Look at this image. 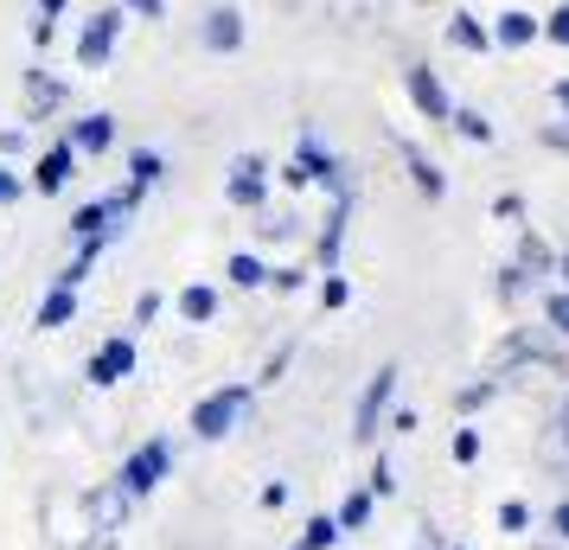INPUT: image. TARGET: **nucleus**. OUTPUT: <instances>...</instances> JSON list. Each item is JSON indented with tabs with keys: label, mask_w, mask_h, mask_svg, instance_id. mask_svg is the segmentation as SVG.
Wrapping results in <instances>:
<instances>
[{
	"label": "nucleus",
	"mask_w": 569,
	"mask_h": 550,
	"mask_svg": "<svg viewBox=\"0 0 569 550\" xmlns=\"http://www.w3.org/2000/svg\"><path fill=\"white\" fill-rule=\"evenodd\" d=\"M173 461H180V442H173L167 429H154L148 442H134L129 454L116 461V473H109V480H116V487H122V493L141 506V499H154L160 487L173 480Z\"/></svg>",
	"instance_id": "nucleus-1"
},
{
	"label": "nucleus",
	"mask_w": 569,
	"mask_h": 550,
	"mask_svg": "<svg viewBox=\"0 0 569 550\" xmlns=\"http://www.w3.org/2000/svg\"><path fill=\"white\" fill-rule=\"evenodd\" d=\"M295 167L308 173V186L313 192H327V199H359V167L346 154H333L327 148V134L313 129V122H301V134H295Z\"/></svg>",
	"instance_id": "nucleus-2"
},
{
	"label": "nucleus",
	"mask_w": 569,
	"mask_h": 550,
	"mask_svg": "<svg viewBox=\"0 0 569 550\" xmlns=\"http://www.w3.org/2000/svg\"><path fill=\"white\" fill-rule=\"evenodd\" d=\"M250 410H257V384H250V378H231V384H218V391H206L192 403L186 429H192L199 442H224V436H237V429L250 422Z\"/></svg>",
	"instance_id": "nucleus-3"
},
{
	"label": "nucleus",
	"mask_w": 569,
	"mask_h": 550,
	"mask_svg": "<svg viewBox=\"0 0 569 550\" xmlns=\"http://www.w3.org/2000/svg\"><path fill=\"white\" fill-rule=\"evenodd\" d=\"M78 512H83V550H116L134 519V499L116 480H97V487L78 493Z\"/></svg>",
	"instance_id": "nucleus-4"
},
{
	"label": "nucleus",
	"mask_w": 569,
	"mask_h": 550,
	"mask_svg": "<svg viewBox=\"0 0 569 550\" xmlns=\"http://www.w3.org/2000/svg\"><path fill=\"white\" fill-rule=\"evenodd\" d=\"M134 211H141V199H134L129 186H116V192H103V199H83L78 211H71V243H122L129 237V224H134Z\"/></svg>",
	"instance_id": "nucleus-5"
},
{
	"label": "nucleus",
	"mask_w": 569,
	"mask_h": 550,
	"mask_svg": "<svg viewBox=\"0 0 569 550\" xmlns=\"http://www.w3.org/2000/svg\"><path fill=\"white\" fill-rule=\"evenodd\" d=\"M397 384H403V366H397V359H385V366L365 378L359 403H352V442H359V448H378L390 403H397Z\"/></svg>",
	"instance_id": "nucleus-6"
},
{
	"label": "nucleus",
	"mask_w": 569,
	"mask_h": 550,
	"mask_svg": "<svg viewBox=\"0 0 569 550\" xmlns=\"http://www.w3.org/2000/svg\"><path fill=\"white\" fill-rule=\"evenodd\" d=\"M269 199H276V167L262 154H231V167H224V206L262 211Z\"/></svg>",
	"instance_id": "nucleus-7"
},
{
	"label": "nucleus",
	"mask_w": 569,
	"mask_h": 550,
	"mask_svg": "<svg viewBox=\"0 0 569 550\" xmlns=\"http://www.w3.org/2000/svg\"><path fill=\"white\" fill-rule=\"evenodd\" d=\"M122 27H129V13L122 7H97L90 20L78 27V71H103L109 58H116V46H122Z\"/></svg>",
	"instance_id": "nucleus-8"
},
{
	"label": "nucleus",
	"mask_w": 569,
	"mask_h": 550,
	"mask_svg": "<svg viewBox=\"0 0 569 550\" xmlns=\"http://www.w3.org/2000/svg\"><path fill=\"white\" fill-rule=\"evenodd\" d=\"M134 366H141V340H134V333H109V340L83 359V384H90V391H109V384L134 378Z\"/></svg>",
	"instance_id": "nucleus-9"
},
{
	"label": "nucleus",
	"mask_w": 569,
	"mask_h": 550,
	"mask_svg": "<svg viewBox=\"0 0 569 550\" xmlns=\"http://www.w3.org/2000/svg\"><path fill=\"white\" fill-rule=\"evenodd\" d=\"M403 97H410V109L422 116V122H436V129H448V116H455V97H448V83H441L436 64H422V58H410L403 64Z\"/></svg>",
	"instance_id": "nucleus-10"
},
{
	"label": "nucleus",
	"mask_w": 569,
	"mask_h": 550,
	"mask_svg": "<svg viewBox=\"0 0 569 550\" xmlns=\"http://www.w3.org/2000/svg\"><path fill=\"white\" fill-rule=\"evenodd\" d=\"M243 39H250V20H243L237 0H211L206 13H199V46H206L211 58H237Z\"/></svg>",
	"instance_id": "nucleus-11"
},
{
	"label": "nucleus",
	"mask_w": 569,
	"mask_h": 550,
	"mask_svg": "<svg viewBox=\"0 0 569 550\" xmlns=\"http://www.w3.org/2000/svg\"><path fill=\"white\" fill-rule=\"evenodd\" d=\"M78 180V148L58 134V141H46L39 154H32V167H27V192H39V199H58L64 186Z\"/></svg>",
	"instance_id": "nucleus-12"
},
{
	"label": "nucleus",
	"mask_w": 569,
	"mask_h": 550,
	"mask_svg": "<svg viewBox=\"0 0 569 550\" xmlns=\"http://www.w3.org/2000/svg\"><path fill=\"white\" fill-rule=\"evenodd\" d=\"M20 97H27V129H32V122H52V116L71 109V83L52 78L46 64H27L20 71Z\"/></svg>",
	"instance_id": "nucleus-13"
},
{
	"label": "nucleus",
	"mask_w": 569,
	"mask_h": 550,
	"mask_svg": "<svg viewBox=\"0 0 569 550\" xmlns=\"http://www.w3.org/2000/svg\"><path fill=\"white\" fill-rule=\"evenodd\" d=\"M352 211H359V199H327V218H320V231H313V269H320V276H327V269H339V257H346Z\"/></svg>",
	"instance_id": "nucleus-14"
},
{
	"label": "nucleus",
	"mask_w": 569,
	"mask_h": 550,
	"mask_svg": "<svg viewBox=\"0 0 569 550\" xmlns=\"http://www.w3.org/2000/svg\"><path fill=\"white\" fill-rule=\"evenodd\" d=\"M64 141L78 148V160H90V154H109V148L122 141V122H116L109 109H83V116H71V122H64Z\"/></svg>",
	"instance_id": "nucleus-15"
},
{
	"label": "nucleus",
	"mask_w": 569,
	"mask_h": 550,
	"mask_svg": "<svg viewBox=\"0 0 569 550\" xmlns=\"http://www.w3.org/2000/svg\"><path fill=\"white\" fill-rule=\"evenodd\" d=\"M492 32V52H531L543 39V13H531V7H506V13H492L487 20Z\"/></svg>",
	"instance_id": "nucleus-16"
},
{
	"label": "nucleus",
	"mask_w": 569,
	"mask_h": 550,
	"mask_svg": "<svg viewBox=\"0 0 569 550\" xmlns=\"http://www.w3.org/2000/svg\"><path fill=\"white\" fill-rule=\"evenodd\" d=\"M390 141H397V154H403V173H410L416 199H429V206H441V199H448V167L422 154V148H416L410 134H390Z\"/></svg>",
	"instance_id": "nucleus-17"
},
{
	"label": "nucleus",
	"mask_w": 569,
	"mask_h": 550,
	"mask_svg": "<svg viewBox=\"0 0 569 550\" xmlns=\"http://www.w3.org/2000/svg\"><path fill=\"white\" fill-rule=\"evenodd\" d=\"M512 262L525 269V282H531V289H550V282H557V243H550L543 231H531V224H518Z\"/></svg>",
	"instance_id": "nucleus-18"
},
{
	"label": "nucleus",
	"mask_w": 569,
	"mask_h": 550,
	"mask_svg": "<svg viewBox=\"0 0 569 550\" xmlns=\"http://www.w3.org/2000/svg\"><path fill=\"white\" fill-rule=\"evenodd\" d=\"M441 46H448V52H467V58H487L492 32H487V20H480L473 7H455V13L441 20Z\"/></svg>",
	"instance_id": "nucleus-19"
},
{
	"label": "nucleus",
	"mask_w": 569,
	"mask_h": 550,
	"mask_svg": "<svg viewBox=\"0 0 569 550\" xmlns=\"http://www.w3.org/2000/svg\"><path fill=\"white\" fill-rule=\"evenodd\" d=\"M250 218H257V224H250L257 243H301V237H308V218H301L295 206H276V199H269L262 211H250Z\"/></svg>",
	"instance_id": "nucleus-20"
},
{
	"label": "nucleus",
	"mask_w": 569,
	"mask_h": 550,
	"mask_svg": "<svg viewBox=\"0 0 569 550\" xmlns=\"http://www.w3.org/2000/svg\"><path fill=\"white\" fill-rule=\"evenodd\" d=\"M218 308H224V294L211 289V282H186V289L173 294V314H180L186 327H211V320H218Z\"/></svg>",
	"instance_id": "nucleus-21"
},
{
	"label": "nucleus",
	"mask_w": 569,
	"mask_h": 550,
	"mask_svg": "<svg viewBox=\"0 0 569 550\" xmlns=\"http://www.w3.org/2000/svg\"><path fill=\"white\" fill-rule=\"evenodd\" d=\"M224 282H231L237 294L269 289V257H262V250H231V257H224Z\"/></svg>",
	"instance_id": "nucleus-22"
},
{
	"label": "nucleus",
	"mask_w": 569,
	"mask_h": 550,
	"mask_svg": "<svg viewBox=\"0 0 569 550\" xmlns=\"http://www.w3.org/2000/svg\"><path fill=\"white\" fill-rule=\"evenodd\" d=\"M134 199H148L154 186H167V154L160 148H129V180H122Z\"/></svg>",
	"instance_id": "nucleus-23"
},
{
	"label": "nucleus",
	"mask_w": 569,
	"mask_h": 550,
	"mask_svg": "<svg viewBox=\"0 0 569 550\" xmlns=\"http://www.w3.org/2000/svg\"><path fill=\"white\" fill-rule=\"evenodd\" d=\"M71 320H78V289H46L39 294V314H32V327H39V333H64V327H71Z\"/></svg>",
	"instance_id": "nucleus-24"
},
{
	"label": "nucleus",
	"mask_w": 569,
	"mask_h": 550,
	"mask_svg": "<svg viewBox=\"0 0 569 550\" xmlns=\"http://www.w3.org/2000/svg\"><path fill=\"white\" fill-rule=\"evenodd\" d=\"M448 134H461L467 148H492V141H499L492 116H487V109H473V103H455V116H448Z\"/></svg>",
	"instance_id": "nucleus-25"
},
{
	"label": "nucleus",
	"mask_w": 569,
	"mask_h": 550,
	"mask_svg": "<svg viewBox=\"0 0 569 550\" xmlns=\"http://www.w3.org/2000/svg\"><path fill=\"white\" fill-rule=\"evenodd\" d=\"M499 397H506V391H499V378H492V371H480L473 384H461V391H455V417H461V422H473L480 410H492Z\"/></svg>",
	"instance_id": "nucleus-26"
},
{
	"label": "nucleus",
	"mask_w": 569,
	"mask_h": 550,
	"mask_svg": "<svg viewBox=\"0 0 569 550\" xmlns=\"http://www.w3.org/2000/svg\"><path fill=\"white\" fill-rule=\"evenodd\" d=\"M313 301H320V314H346V308H352V276H346V269H327V276L313 282Z\"/></svg>",
	"instance_id": "nucleus-27"
},
{
	"label": "nucleus",
	"mask_w": 569,
	"mask_h": 550,
	"mask_svg": "<svg viewBox=\"0 0 569 550\" xmlns=\"http://www.w3.org/2000/svg\"><path fill=\"white\" fill-rule=\"evenodd\" d=\"M371 512H378V499L365 493V487H352V493L333 506V524L346 531V538H352V531H365V524H371Z\"/></svg>",
	"instance_id": "nucleus-28"
},
{
	"label": "nucleus",
	"mask_w": 569,
	"mask_h": 550,
	"mask_svg": "<svg viewBox=\"0 0 569 550\" xmlns=\"http://www.w3.org/2000/svg\"><path fill=\"white\" fill-rule=\"evenodd\" d=\"M295 352H301V340H282V346H269V359H262V371L250 378V384H257V391H276V384L288 378V366H295Z\"/></svg>",
	"instance_id": "nucleus-29"
},
{
	"label": "nucleus",
	"mask_w": 569,
	"mask_h": 550,
	"mask_svg": "<svg viewBox=\"0 0 569 550\" xmlns=\"http://www.w3.org/2000/svg\"><path fill=\"white\" fill-rule=\"evenodd\" d=\"M538 320L557 333V340H569V289H557V282L538 289Z\"/></svg>",
	"instance_id": "nucleus-30"
},
{
	"label": "nucleus",
	"mask_w": 569,
	"mask_h": 550,
	"mask_svg": "<svg viewBox=\"0 0 569 550\" xmlns=\"http://www.w3.org/2000/svg\"><path fill=\"white\" fill-rule=\"evenodd\" d=\"M339 538H346V531H339V524H333V512H313V519L301 524V538H295V544H288V550H333Z\"/></svg>",
	"instance_id": "nucleus-31"
},
{
	"label": "nucleus",
	"mask_w": 569,
	"mask_h": 550,
	"mask_svg": "<svg viewBox=\"0 0 569 550\" xmlns=\"http://www.w3.org/2000/svg\"><path fill=\"white\" fill-rule=\"evenodd\" d=\"M359 487H365V493H371V499H378V506H385V499H397V461H390L385 448L371 454V473H365Z\"/></svg>",
	"instance_id": "nucleus-32"
},
{
	"label": "nucleus",
	"mask_w": 569,
	"mask_h": 550,
	"mask_svg": "<svg viewBox=\"0 0 569 550\" xmlns=\"http://www.w3.org/2000/svg\"><path fill=\"white\" fill-rule=\"evenodd\" d=\"M492 519H499V531H506V538H531L538 512H531V499H499V512H492Z\"/></svg>",
	"instance_id": "nucleus-33"
},
{
	"label": "nucleus",
	"mask_w": 569,
	"mask_h": 550,
	"mask_svg": "<svg viewBox=\"0 0 569 550\" xmlns=\"http://www.w3.org/2000/svg\"><path fill=\"white\" fill-rule=\"evenodd\" d=\"M480 454H487L480 429H473V422H461V429L448 436V461H455V468H480Z\"/></svg>",
	"instance_id": "nucleus-34"
},
{
	"label": "nucleus",
	"mask_w": 569,
	"mask_h": 550,
	"mask_svg": "<svg viewBox=\"0 0 569 550\" xmlns=\"http://www.w3.org/2000/svg\"><path fill=\"white\" fill-rule=\"evenodd\" d=\"M525 294H538V289L525 282V269H518V262H506V269L492 276V301H499V308H518Z\"/></svg>",
	"instance_id": "nucleus-35"
},
{
	"label": "nucleus",
	"mask_w": 569,
	"mask_h": 550,
	"mask_svg": "<svg viewBox=\"0 0 569 550\" xmlns=\"http://www.w3.org/2000/svg\"><path fill=\"white\" fill-rule=\"evenodd\" d=\"M320 276V269H308V262H269V289L276 294H301Z\"/></svg>",
	"instance_id": "nucleus-36"
},
{
	"label": "nucleus",
	"mask_w": 569,
	"mask_h": 550,
	"mask_svg": "<svg viewBox=\"0 0 569 550\" xmlns=\"http://www.w3.org/2000/svg\"><path fill=\"white\" fill-rule=\"evenodd\" d=\"M160 314H167V294H160V289H141V294H134V308H129V327H154Z\"/></svg>",
	"instance_id": "nucleus-37"
},
{
	"label": "nucleus",
	"mask_w": 569,
	"mask_h": 550,
	"mask_svg": "<svg viewBox=\"0 0 569 550\" xmlns=\"http://www.w3.org/2000/svg\"><path fill=\"white\" fill-rule=\"evenodd\" d=\"M20 199H27V173H20L13 160H0V211L20 206Z\"/></svg>",
	"instance_id": "nucleus-38"
},
{
	"label": "nucleus",
	"mask_w": 569,
	"mask_h": 550,
	"mask_svg": "<svg viewBox=\"0 0 569 550\" xmlns=\"http://www.w3.org/2000/svg\"><path fill=\"white\" fill-rule=\"evenodd\" d=\"M32 148V129L27 122H7V129H0V160H20Z\"/></svg>",
	"instance_id": "nucleus-39"
},
{
	"label": "nucleus",
	"mask_w": 569,
	"mask_h": 550,
	"mask_svg": "<svg viewBox=\"0 0 569 550\" xmlns=\"http://www.w3.org/2000/svg\"><path fill=\"white\" fill-rule=\"evenodd\" d=\"M543 39H550V46H563V52H569V0H557V7L543 13Z\"/></svg>",
	"instance_id": "nucleus-40"
},
{
	"label": "nucleus",
	"mask_w": 569,
	"mask_h": 550,
	"mask_svg": "<svg viewBox=\"0 0 569 550\" xmlns=\"http://www.w3.org/2000/svg\"><path fill=\"white\" fill-rule=\"evenodd\" d=\"M27 39H32V52L46 58L58 46V20H46V13H32V27H27Z\"/></svg>",
	"instance_id": "nucleus-41"
},
{
	"label": "nucleus",
	"mask_w": 569,
	"mask_h": 550,
	"mask_svg": "<svg viewBox=\"0 0 569 550\" xmlns=\"http://www.w3.org/2000/svg\"><path fill=\"white\" fill-rule=\"evenodd\" d=\"M116 7H122L129 20H148V27H160V20H167V0H116Z\"/></svg>",
	"instance_id": "nucleus-42"
},
{
	"label": "nucleus",
	"mask_w": 569,
	"mask_h": 550,
	"mask_svg": "<svg viewBox=\"0 0 569 550\" xmlns=\"http://www.w3.org/2000/svg\"><path fill=\"white\" fill-rule=\"evenodd\" d=\"M543 524H550V544H569V493H557V506L543 512Z\"/></svg>",
	"instance_id": "nucleus-43"
},
{
	"label": "nucleus",
	"mask_w": 569,
	"mask_h": 550,
	"mask_svg": "<svg viewBox=\"0 0 569 550\" xmlns=\"http://www.w3.org/2000/svg\"><path fill=\"white\" fill-rule=\"evenodd\" d=\"M538 148H550V154H569V122L557 116V122H538Z\"/></svg>",
	"instance_id": "nucleus-44"
},
{
	"label": "nucleus",
	"mask_w": 569,
	"mask_h": 550,
	"mask_svg": "<svg viewBox=\"0 0 569 550\" xmlns=\"http://www.w3.org/2000/svg\"><path fill=\"white\" fill-rule=\"evenodd\" d=\"M385 429H390V436H416V429H422V417H416L410 403H390V417H385Z\"/></svg>",
	"instance_id": "nucleus-45"
},
{
	"label": "nucleus",
	"mask_w": 569,
	"mask_h": 550,
	"mask_svg": "<svg viewBox=\"0 0 569 550\" xmlns=\"http://www.w3.org/2000/svg\"><path fill=\"white\" fill-rule=\"evenodd\" d=\"M288 499H295V493H288V480H262V493H257V506H262V512H282Z\"/></svg>",
	"instance_id": "nucleus-46"
},
{
	"label": "nucleus",
	"mask_w": 569,
	"mask_h": 550,
	"mask_svg": "<svg viewBox=\"0 0 569 550\" xmlns=\"http://www.w3.org/2000/svg\"><path fill=\"white\" fill-rule=\"evenodd\" d=\"M410 550H448L441 524H436V519H422V524H416V544H410Z\"/></svg>",
	"instance_id": "nucleus-47"
},
{
	"label": "nucleus",
	"mask_w": 569,
	"mask_h": 550,
	"mask_svg": "<svg viewBox=\"0 0 569 550\" xmlns=\"http://www.w3.org/2000/svg\"><path fill=\"white\" fill-rule=\"evenodd\" d=\"M492 218L518 224V218H525V199H518V192H499V199H492Z\"/></svg>",
	"instance_id": "nucleus-48"
},
{
	"label": "nucleus",
	"mask_w": 569,
	"mask_h": 550,
	"mask_svg": "<svg viewBox=\"0 0 569 550\" xmlns=\"http://www.w3.org/2000/svg\"><path fill=\"white\" fill-rule=\"evenodd\" d=\"M276 180H282L288 192H308V173H301V167H295V160H282V167H276Z\"/></svg>",
	"instance_id": "nucleus-49"
},
{
	"label": "nucleus",
	"mask_w": 569,
	"mask_h": 550,
	"mask_svg": "<svg viewBox=\"0 0 569 550\" xmlns=\"http://www.w3.org/2000/svg\"><path fill=\"white\" fill-rule=\"evenodd\" d=\"M550 109H557V116L569 122V78H557V83H550Z\"/></svg>",
	"instance_id": "nucleus-50"
},
{
	"label": "nucleus",
	"mask_w": 569,
	"mask_h": 550,
	"mask_svg": "<svg viewBox=\"0 0 569 550\" xmlns=\"http://www.w3.org/2000/svg\"><path fill=\"white\" fill-rule=\"evenodd\" d=\"M64 7L71 0H32V13H46V20H64Z\"/></svg>",
	"instance_id": "nucleus-51"
},
{
	"label": "nucleus",
	"mask_w": 569,
	"mask_h": 550,
	"mask_svg": "<svg viewBox=\"0 0 569 550\" xmlns=\"http://www.w3.org/2000/svg\"><path fill=\"white\" fill-rule=\"evenodd\" d=\"M557 289H569V250H557Z\"/></svg>",
	"instance_id": "nucleus-52"
},
{
	"label": "nucleus",
	"mask_w": 569,
	"mask_h": 550,
	"mask_svg": "<svg viewBox=\"0 0 569 550\" xmlns=\"http://www.w3.org/2000/svg\"><path fill=\"white\" fill-rule=\"evenodd\" d=\"M557 410H563V417H569V384H563V397H557Z\"/></svg>",
	"instance_id": "nucleus-53"
},
{
	"label": "nucleus",
	"mask_w": 569,
	"mask_h": 550,
	"mask_svg": "<svg viewBox=\"0 0 569 550\" xmlns=\"http://www.w3.org/2000/svg\"><path fill=\"white\" fill-rule=\"evenodd\" d=\"M531 550H563V544H531Z\"/></svg>",
	"instance_id": "nucleus-54"
},
{
	"label": "nucleus",
	"mask_w": 569,
	"mask_h": 550,
	"mask_svg": "<svg viewBox=\"0 0 569 550\" xmlns=\"http://www.w3.org/2000/svg\"><path fill=\"white\" fill-rule=\"evenodd\" d=\"M416 7H441V0H416Z\"/></svg>",
	"instance_id": "nucleus-55"
},
{
	"label": "nucleus",
	"mask_w": 569,
	"mask_h": 550,
	"mask_svg": "<svg viewBox=\"0 0 569 550\" xmlns=\"http://www.w3.org/2000/svg\"><path fill=\"white\" fill-rule=\"evenodd\" d=\"M448 550H467V544H448Z\"/></svg>",
	"instance_id": "nucleus-56"
}]
</instances>
